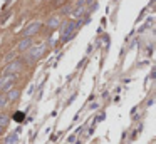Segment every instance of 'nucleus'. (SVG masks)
Instances as JSON below:
<instances>
[{
    "instance_id": "1",
    "label": "nucleus",
    "mask_w": 156,
    "mask_h": 144,
    "mask_svg": "<svg viewBox=\"0 0 156 144\" xmlns=\"http://www.w3.org/2000/svg\"><path fill=\"white\" fill-rule=\"evenodd\" d=\"M14 81H15V76L5 74L4 77L0 79V91H10L12 86H14Z\"/></svg>"
},
{
    "instance_id": "2",
    "label": "nucleus",
    "mask_w": 156,
    "mask_h": 144,
    "mask_svg": "<svg viewBox=\"0 0 156 144\" xmlns=\"http://www.w3.org/2000/svg\"><path fill=\"white\" fill-rule=\"evenodd\" d=\"M74 30H76V22H67L66 25L62 27V42L69 40L71 37L74 35Z\"/></svg>"
},
{
    "instance_id": "3",
    "label": "nucleus",
    "mask_w": 156,
    "mask_h": 144,
    "mask_svg": "<svg viewBox=\"0 0 156 144\" xmlns=\"http://www.w3.org/2000/svg\"><path fill=\"white\" fill-rule=\"evenodd\" d=\"M39 29H40V22H34V24H30L25 30L22 32V35L24 37H30V35H34V34H37Z\"/></svg>"
},
{
    "instance_id": "4",
    "label": "nucleus",
    "mask_w": 156,
    "mask_h": 144,
    "mask_svg": "<svg viewBox=\"0 0 156 144\" xmlns=\"http://www.w3.org/2000/svg\"><path fill=\"white\" fill-rule=\"evenodd\" d=\"M20 67H22V62L20 60H15V62H12V64H9V67L5 69V74H15V72L20 71Z\"/></svg>"
},
{
    "instance_id": "5",
    "label": "nucleus",
    "mask_w": 156,
    "mask_h": 144,
    "mask_svg": "<svg viewBox=\"0 0 156 144\" xmlns=\"http://www.w3.org/2000/svg\"><path fill=\"white\" fill-rule=\"evenodd\" d=\"M42 52H44V45H39V47H35V49H32L30 54H29V59H30V60H37V59L42 55Z\"/></svg>"
},
{
    "instance_id": "6",
    "label": "nucleus",
    "mask_w": 156,
    "mask_h": 144,
    "mask_svg": "<svg viewBox=\"0 0 156 144\" xmlns=\"http://www.w3.org/2000/svg\"><path fill=\"white\" fill-rule=\"evenodd\" d=\"M30 44H32V42H30V37H25V39L19 44V49H20V50H27V49L30 47Z\"/></svg>"
},
{
    "instance_id": "7",
    "label": "nucleus",
    "mask_w": 156,
    "mask_h": 144,
    "mask_svg": "<svg viewBox=\"0 0 156 144\" xmlns=\"http://www.w3.org/2000/svg\"><path fill=\"white\" fill-rule=\"evenodd\" d=\"M72 12V15H76V17H81L82 15V12H84V9H82V2H81V4H79L77 7H76V9H74V10H71Z\"/></svg>"
},
{
    "instance_id": "8",
    "label": "nucleus",
    "mask_w": 156,
    "mask_h": 144,
    "mask_svg": "<svg viewBox=\"0 0 156 144\" xmlns=\"http://www.w3.org/2000/svg\"><path fill=\"white\" fill-rule=\"evenodd\" d=\"M7 124H9V116H5V114H0V126H2V127H5Z\"/></svg>"
},
{
    "instance_id": "9",
    "label": "nucleus",
    "mask_w": 156,
    "mask_h": 144,
    "mask_svg": "<svg viewBox=\"0 0 156 144\" xmlns=\"http://www.w3.org/2000/svg\"><path fill=\"white\" fill-rule=\"evenodd\" d=\"M10 15H12V10H9V12L5 14V15H4L2 19H0V25H5V24H7V20L10 19Z\"/></svg>"
},
{
    "instance_id": "10",
    "label": "nucleus",
    "mask_w": 156,
    "mask_h": 144,
    "mask_svg": "<svg viewBox=\"0 0 156 144\" xmlns=\"http://www.w3.org/2000/svg\"><path fill=\"white\" fill-rule=\"evenodd\" d=\"M17 143V136L15 134H12V136H9V138L5 139V144H15Z\"/></svg>"
},
{
    "instance_id": "11",
    "label": "nucleus",
    "mask_w": 156,
    "mask_h": 144,
    "mask_svg": "<svg viewBox=\"0 0 156 144\" xmlns=\"http://www.w3.org/2000/svg\"><path fill=\"white\" fill-rule=\"evenodd\" d=\"M7 102H9V99H7V96H4V94H0V107H5Z\"/></svg>"
},
{
    "instance_id": "12",
    "label": "nucleus",
    "mask_w": 156,
    "mask_h": 144,
    "mask_svg": "<svg viewBox=\"0 0 156 144\" xmlns=\"http://www.w3.org/2000/svg\"><path fill=\"white\" fill-rule=\"evenodd\" d=\"M57 25H59V19H57V17H52L51 22H49V27L54 29V27H57Z\"/></svg>"
},
{
    "instance_id": "13",
    "label": "nucleus",
    "mask_w": 156,
    "mask_h": 144,
    "mask_svg": "<svg viewBox=\"0 0 156 144\" xmlns=\"http://www.w3.org/2000/svg\"><path fill=\"white\" fill-rule=\"evenodd\" d=\"M19 97V91H10V94H9V97L7 99H10V101H14V99Z\"/></svg>"
},
{
    "instance_id": "14",
    "label": "nucleus",
    "mask_w": 156,
    "mask_h": 144,
    "mask_svg": "<svg viewBox=\"0 0 156 144\" xmlns=\"http://www.w3.org/2000/svg\"><path fill=\"white\" fill-rule=\"evenodd\" d=\"M15 119H17V121H22V119H24V114H22V112H17L15 114Z\"/></svg>"
},
{
    "instance_id": "15",
    "label": "nucleus",
    "mask_w": 156,
    "mask_h": 144,
    "mask_svg": "<svg viewBox=\"0 0 156 144\" xmlns=\"http://www.w3.org/2000/svg\"><path fill=\"white\" fill-rule=\"evenodd\" d=\"M64 14H71V7H64Z\"/></svg>"
},
{
    "instance_id": "16",
    "label": "nucleus",
    "mask_w": 156,
    "mask_h": 144,
    "mask_svg": "<svg viewBox=\"0 0 156 144\" xmlns=\"http://www.w3.org/2000/svg\"><path fill=\"white\" fill-rule=\"evenodd\" d=\"M64 2H66V0H56V4H57V5H62Z\"/></svg>"
},
{
    "instance_id": "17",
    "label": "nucleus",
    "mask_w": 156,
    "mask_h": 144,
    "mask_svg": "<svg viewBox=\"0 0 156 144\" xmlns=\"http://www.w3.org/2000/svg\"><path fill=\"white\" fill-rule=\"evenodd\" d=\"M2 132H4V127H2V126H0V134H2Z\"/></svg>"
}]
</instances>
